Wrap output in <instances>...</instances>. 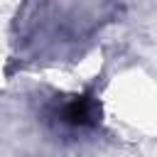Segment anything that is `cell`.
Wrapping results in <instances>:
<instances>
[{
	"mask_svg": "<svg viewBox=\"0 0 157 157\" xmlns=\"http://www.w3.org/2000/svg\"><path fill=\"white\" fill-rule=\"evenodd\" d=\"M101 118V103L93 93H81L64 103L59 110V120L69 128H91Z\"/></svg>",
	"mask_w": 157,
	"mask_h": 157,
	"instance_id": "1",
	"label": "cell"
}]
</instances>
